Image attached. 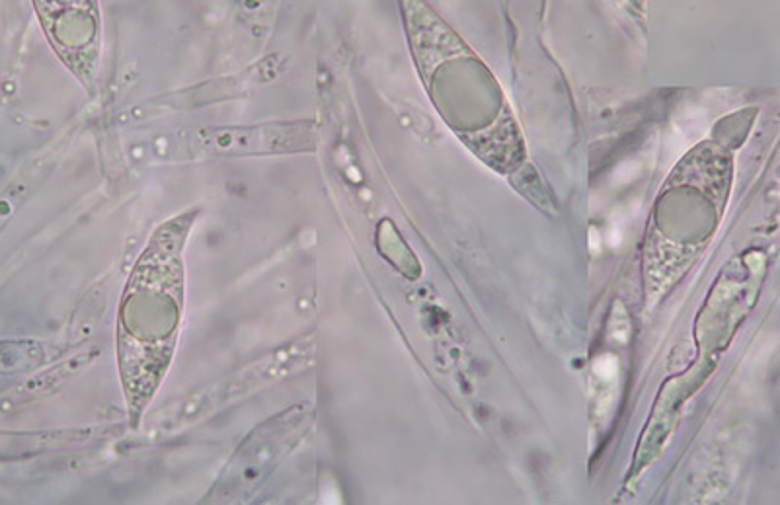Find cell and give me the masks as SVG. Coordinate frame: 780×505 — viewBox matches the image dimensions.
Segmentation results:
<instances>
[{
    "label": "cell",
    "mask_w": 780,
    "mask_h": 505,
    "mask_svg": "<svg viewBox=\"0 0 780 505\" xmlns=\"http://www.w3.org/2000/svg\"><path fill=\"white\" fill-rule=\"evenodd\" d=\"M194 145L199 153H279L309 149L312 135L309 129L297 125L285 127H252V129H211L199 131Z\"/></svg>",
    "instance_id": "obj_2"
},
{
    "label": "cell",
    "mask_w": 780,
    "mask_h": 505,
    "mask_svg": "<svg viewBox=\"0 0 780 505\" xmlns=\"http://www.w3.org/2000/svg\"><path fill=\"white\" fill-rule=\"evenodd\" d=\"M195 211L166 221L141 252L117 312V369L133 428L172 363L184 312V246Z\"/></svg>",
    "instance_id": "obj_1"
}]
</instances>
